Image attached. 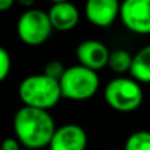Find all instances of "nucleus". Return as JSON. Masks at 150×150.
I'll return each mask as SVG.
<instances>
[{
	"label": "nucleus",
	"instance_id": "obj_1",
	"mask_svg": "<svg viewBox=\"0 0 150 150\" xmlns=\"http://www.w3.org/2000/svg\"><path fill=\"white\" fill-rule=\"evenodd\" d=\"M55 129V122L49 111L24 105L13 117L16 140L29 150H40L49 146Z\"/></svg>",
	"mask_w": 150,
	"mask_h": 150
},
{
	"label": "nucleus",
	"instance_id": "obj_2",
	"mask_svg": "<svg viewBox=\"0 0 150 150\" xmlns=\"http://www.w3.org/2000/svg\"><path fill=\"white\" fill-rule=\"evenodd\" d=\"M18 96L25 107L49 111L61 100V88L58 80L36 74L26 76L18 86Z\"/></svg>",
	"mask_w": 150,
	"mask_h": 150
},
{
	"label": "nucleus",
	"instance_id": "obj_3",
	"mask_svg": "<svg viewBox=\"0 0 150 150\" xmlns=\"http://www.w3.org/2000/svg\"><path fill=\"white\" fill-rule=\"evenodd\" d=\"M58 83L62 98L74 101H83L91 99L98 92L100 78L96 71L84 66L75 65L66 69Z\"/></svg>",
	"mask_w": 150,
	"mask_h": 150
},
{
	"label": "nucleus",
	"instance_id": "obj_4",
	"mask_svg": "<svg viewBox=\"0 0 150 150\" xmlns=\"http://www.w3.org/2000/svg\"><path fill=\"white\" fill-rule=\"evenodd\" d=\"M104 100L117 112H133L144 101V90L138 82L130 76H117L104 87Z\"/></svg>",
	"mask_w": 150,
	"mask_h": 150
},
{
	"label": "nucleus",
	"instance_id": "obj_5",
	"mask_svg": "<svg viewBox=\"0 0 150 150\" xmlns=\"http://www.w3.org/2000/svg\"><path fill=\"white\" fill-rule=\"evenodd\" d=\"M53 30L47 12L38 8H30L23 12L17 20V34L29 46H40L47 41Z\"/></svg>",
	"mask_w": 150,
	"mask_h": 150
},
{
	"label": "nucleus",
	"instance_id": "obj_6",
	"mask_svg": "<svg viewBox=\"0 0 150 150\" xmlns=\"http://www.w3.org/2000/svg\"><path fill=\"white\" fill-rule=\"evenodd\" d=\"M119 16L132 33L150 34V0H125L120 4Z\"/></svg>",
	"mask_w": 150,
	"mask_h": 150
},
{
	"label": "nucleus",
	"instance_id": "obj_7",
	"mask_svg": "<svg viewBox=\"0 0 150 150\" xmlns=\"http://www.w3.org/2000/svg\"><path fill=\"white\" fill-rule=\"evenodd\" d=\"M109 54L111 52L107 45L99 40H86L76 47V58L79 65L96 73L108 66Z\"/></svg>",
	"mask_w": 150,
	"mask_h": 150
},
{
	"label": "nucleus",
	"instance_id": "obj_8",
	"mask_svg": "<svg viewBox=\"0 0 150 150\" xmlns=\"http://www.w3.org/2000/svg\"><path fill=\"white\" fill-rule=\"evenodd\" d=\"M87 133L78 124H65L57 128L49 142L50 150H86Z\"/></svg>",
	"mask_w": 150,
	"mask_h": 150
},
{
	"label": "nucleus",
	"instance_id": "obj_9",
	"mask_svg": "<svg viewBox=\"0 0 150 150\" xmlns=\"http://www.w3.org/2000/svg\"><path fill=\"white\" fill-rule=\"evenodd\" d=\"M120 13L117 0H90L84 5V15L92 25L107 28L115 23Z\"/></svg>",
	"mask_w": 150,
	"mask_h": 150
},
{
	"label": "nucleus",
	"instance_id": "obj_10",
	"mask_svg": "<svg viewBox=\"0 0 150 150\" xmlns=\"http://www.w3.org/2000/svg\"><path fill=\"white\" fill-rule=\"evenodd\" d=\"M50 24L53 29L67 32L74 29L79 23V11L70 1H55L47 11Z\"/></svg>",
	"mask_w": 150,
	"mask_h": 150
},
{
	"label": "nucleus",
	"instance_id": "obj_11",
	"mask_svg": "<svg viewBox=\"0 0 150 150\" xmlns=\"http://www.w3.org/2000/svg\"><path fill=\"white\" fill-rule=\"evenodd\" d=\"M130 78L141 83H150V45L141 47L132 58Z\"/></svg>",
	"mask_w": 150,
	"mask_h": 150
},
{
	"label": "nucleus",
	"instance_id": "obj_12",
	"mask_svg": "<svg viewBox=\"0 0 150 150\" xmlns=\"http://www.w3.org/2000/svg\"><path fill=\"white\" fill-rule=\"evenodd\" d=\"M133 55L125 49H116L111 52L108 59V66L113 73L116 74H124L129 73L130 65H132Z\"/></svg>",
	"mask_w": 150,
	"mask_h": 150
},
{
	"label": "nucleus",
	"instance_id": "obj_13",
	"mask_svg": "<svg viewBox=\"0 0 150 150\" xmlns=\"http://www.w3.org/2000/svg\"><path fill=\"white\" fill-rule=\"evenodd\" d=\"M122 150H150V132L137 130L132 133L125 141Z\"/></svg>",
	"mask_w": 150,
	"mask_h": 150
},
{
	"label": "nucleus",
	"instance_id": "obj_14",
	"mask_svg": "<svg viewBox=\"0 0 150 150\" xmlns=\"http://www.w3.org/2000/svg\"><path fill=\"white\" fill-rule=\"evenodd\" d=\"M65 70L66 69H65V66H63V63L61 62V61L53 59V61H49V62L46 63L45 70H44V74L46 75V76H49V78H52V79L58 80V82H59V79L62 78Z\"/></svg>",
	"mask_w": 150,
	"mask_h": 150
},
{
	"label": "nucleus",
	"instance_id": "obj_15",
	"mask_svg": "<svg viewBox=\"0 0 150 150\" xmlns=\"http://www.w3.org/2000/svg\"><path fill=\"white\" fill-rule=\"evenodd\" d=\"M11 55L3 46H0V82L8 76L11 71Z\"/></svg>",
	"mask_w": 150,
	"mask_h": 150
},
{
	"label": "nucleus",
	"instance_id": "obj_16",
	"mask_svg": "<svg viewBox=\"0 0 150 150\" xmlns=\"http://www.w3.org/2000/svg\"><path fill=\"white\" fill-rule=\"evenodd\" d=\"M0 148H1V150H21L20 142L16 138H11V137L3 140V142L0 144Z\"/></svg>",
	"mask_w": 150,
	"mask_h": 150
},
{
	"label": "nucleus",
	"instance_id": "obj_17",
	"mask_svg": "<svg viewBox=\"0 0 150 150\" xmlns=\"http://www.w3.org/2000/svg\"><path fill=\"white\" fill-rule=\"evenodd\" d=\"M13 0H0V12L8 11L9 8H12Z\"/></svg>",
	"mask_w": 150,
	"mask_h": 150
},
{
	"label": "nucleus",
	"instance_id": "obj_18",
	"mask_svg": "<svg viewBox=\"0 0 150 150\" xmlns=\"http://www.w3.org/2000/svg\"><path fill=\"white\" fill-rule=\"evenodd\" d=\"M20 4L26 5V7H32L33 5V0H20Z\"/></svg>",
	"mask_w": 150,
	"mask_h": 150
},
{
	"label": "nucleus",
	"instance_id": "obj_19",
	"mask_svg": "<svg viewBox=\"0 0 150 150\" xmlns=\"http://www.w3.org/2000/svg\"><path fill=\"white\" fill-rule=\"evenodd\" d=\"M112 150H120V149H112Z\"/></svg>",
	"mask_w": 150,
	"mask_h": 150
},
{
	"label": "nucleus",
	"instance_id": "obj_20",
	"mask_svg": "<svg viewBox=\"0 0 150 150\" xmlns=\"http://www.w3.org/2000/svg\"><path fill=\"white\" fill-rule=\"evenodd\" d=\"M21 150H29V149H21Z\"/></svg>",
	"mask_w": 150,
	"mask_h": 150
},
{
	"label": "nucleus",
	"instance_id": "obj_21",
	"mask_svg": "<svg viewBox=\"0 0 150 150\" xmlns=\"http://www.w3.org/2000/svg\"><path fill=\"white\" fill-rule=\"evenodd\" d=\"M0 150H1V148H0Z\"/></svg>",
	"mask_w": 150,
	"mask_h": 150
}]
</instances>
